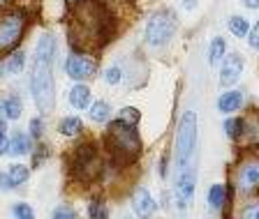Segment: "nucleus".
Masks as SVG:
<instances>
[{"instance_id": "nucleus-36", "label": "nucleus", "mask_w": 259, "mask_h": 219, "mask_svg": "<svg viewBox=\"0 0 259 219\" xmlns=\"http://www.w3.org/2000/svg\"><path fill=\"white\" fill-rule=\"evenodd\" d=\"M123 219H135V217H130V214H125V217Z\"/></svg>"}, {"instance_id": "nucleus-2", "label": "nucleus", "mask_w": 259, "mask_h": 219, "mask_svg": "<svg viewBox=\"0 0 259 219\" xmlns=\"http://www.w3.org/2000/svg\"><path fill=\"white\" fill-rule=\"evenodd\" d=\"M54 58H56V39L51 35H42L35 48V70H32L30 88L35 104L42 113L54 108L56 86H54Z\"/></svg>"}, {"instance_id": "nucleus-27", "label": "nucleus", "mask_w": 259, "mask_h": 219, "mask_svg": "<svg viewBox=\"0 0 259 219\" xmlns=\"http://www.w3.org/2000/svg\"><path fill=\"white\" fill-rule=\"evenodd\" d=\"M5 120H0V157L3 155H10V139H7V132H5Z\"/></svg>"}, {"instance_id": "nucleus-4", "label": "nucleus", "mask_w": 259, "mask_h": 219, "mask_svg": "<svg viewBox=\"0 0 259 219\" xmlns=\"http://www.w3.org/2000/svg\"><path fill=\"white\" fill-rule=\"evenodd\" d=\"M197 150V113L185 111L176 132V173L194 166Z\"/></svg>"}, {"instance_id": "nucleus-13", "label": "nucleus", "mask_w": 259, "mask_h": 219, "mask_svg": "<svg viewBox=\"0 0 259 219\" xmlns=\"http://www.w3.org/2000/svg\"><path fill=\"white\" fill-rule=\"evenodd\" d=\"M28 152H30V141H28V136L21 132H14L10 139V155L21 157V155H28Z\"/></svg>"}, {"instance_id": "nucleus-29", "label": "nucleus", "mask_w": 259, "mask_h": 219, "mask_svg": "<svg viewBox=\"0 0 259 219\" xmlns=\"http://www.w3.org/2000/svg\"><path fill=\"white\" fill-rule=\"evenodd\" d=\"M238 129H241V120H236V118H234V120H227V123H225V132H227V136H229V139H236V136H238Z\"/></svg>"}, {"instance_id": "nucleus-15", "label": "nucleus", "mask_w": 259, "mask_h": 219, "mask_svg": "<svg viewBox=\"0 0 259 219\" xmlns=\"http://www.w3.org/2000/svg\"><path fill=\"white\" fill-rule=\"evenodd\" d=\"M3 111H5L7 120H19V118H21V113H23L21 99H19L16 95H10L5 102H3Z\"/></svg>"}, {"instance_id": "nucleus-7", "label": "nucleus", "mask_w": 259, "mask_h": 219, "mask_svg": "<svg viewBox=\"0 0 259 219\" xmlns=\"http://www.w3.org/2000/svg\"><path fill=\"white\" fill-rule=\"evenodd\" d=\"M259 189V157H250V159L241 161L236 171V192L248 194Z\"/></svg>"}, {"instance_id": "nucleus-34", "label": "nucleus", "mask_w": 259, "mask_h": 219, "mask_svg": "<svg viewBox=\"0 0 259 219\" xmlns=\"http://www.w3.org/2000/svg\"><path fill=\"white\" fill-rule=\"evenodd\" d=\"M194 5H197L194 0H183V7H188V10H194Z\"/></svg>"}, {"instance_id": "nucleus-19", "label": "nucleus", "mask_w": 259, "mask_h": 219, "mask_svg": "<svg viewBox=\"0 0 259 219\" xmlns=\"http://www.w3.org/2000/svg\"><path fill=\"white\" fill-rule=\"evenodd\" d=\"M225 51H227V42L222 37H215L210 42V48H208V63L218 65L222 60V56H225Z\"/></svg>"}, {"instance_id": "nucleus-23", "label": "nucleus", "mask_w": 259, "mask_h": 219, "mask_svg": "<svg viewBox=\"0 0 259 219\" xmlns=\"http://www.w3.org/2000/svg\"><path fill=\"white\" fill-rule=\"evenodd\" d=\"M88 214H91V219H109V210L102 201H93L88 205Z\"/></svg>"}, {"instance_id": "nucleus-22", "label": "nucleus", "mask_w": 259, "mask_h": 219, "mask_svg": "<svg viewBox=\"0 0 259 219\" xmlns=\"http://www.w3.org/2000/svg\"><path fill=\"white\" fill-rule=\"evenodd\" d=\"M23 65H26V53H23V51H16V53H12V58L7 60L5 70L10 72V74H16V72L23 70Z\"/></svg>"}, {"instance_id": "nucleus-8", "label": "nucleus", "mask_w": 259, "mask_h": 219, "mask_svg": "<svg viewBox=\"0 0 259 219\" xmlns=\"http://www.w3.org/2000/svg\"><path fill=\"white\" fill-rule=\"evenodd\" d=\"M95 67H97L95 60L88 58V56H81V53H72L70 58H67V63H65V72L74 81L91 79V76L95 74Z\"/></svg>"}, {"instance_id": "nucleus-17", "label": "nucleus", "mask_w": 259, "mask_h": 219, "mask_svg": "<svg viewBox=\"0 0 259 219\" xmlns=\"http://www.w3.org/2000/svg\"><path fill=\"white\" fill-rule=\"evenodd\" d=\"M229 32H232L234 37H248V32H250L248 19H243V16H232V19H229Z\"/></svg>"}, {"instance_id": "nucleus-35", "label": "nucleus", "mask_w": 259, "mask_h": 219, "mask_svg": "<svg viewBox=\"0 0 259 219\" xmlns=\"http://www.w3.org/2000/svg\"><path fill=\"white\" fill-rule=\"evenodd\" d=\"M65 3H70V5H74V3H79V0H65Z\"/></svg>"}, {"instance_id": "nucleus-31", "label": "nucleus", "mask_w": 259, "mask_h": 219, "mask_svg": "<svg viewBox=\"0 0 259 219\" xmlns=\"http://www.w3.org/2000/svg\"><path fill=\"white\" fill-rule=\"evenodd\" d=\"M42 120H37V118H32L30 120V134L32 136H35V139H39V136H42Z\"/></svg>"}, {"instance_id": "nucleus-5", "label": "nucleus", "mask_w": 259, "mask_h": 219, "mask_svg": "<svg viewBox=\"0 0 259 219\" xmlns=\"http://www.w3.org/2000/svg\"><path fill=\"white\" fill-rule=\"evenodd\" d=\"M26 23L28 19L21 10H0V56L21 42Z\"/></svg>"}, {"instance_id": "nucleus-30", "label": "nucleus", "mask_w": 259, "mask_h": 219, "mask_svg": "<svg viewBox=\"0 0 259 219\" xmlns=\"http://www.w3.org/2000/svg\"><path fill=\"white\" fill-rule=\"evenodd\" d=\"M16 185L12 182V178H10V173H0V189L3 192H12Z\"/></svg>"}, {"instance_id": "nucleus-6", "label": "nucleus", "mask_w": 259, "mask_h": 219, "mask_svg": "<svg viewBox=\"0 0 259 219\" xmlns=\"http://www.w3.org/2000/svg\"><path fill=\"white\" fill-rule=\"evenodd\" d=\"M176 26H178V21L171 10L153 12L148 16V21H146V42L151 44V46L167 44L174 37V32H176Z\"/></svg>"}, {"instance_id": "nucleus-14", "label": "nucleus", "mask_w": 259, "mask_h": 219, "mask_svg": "<svg viewBox=\"0 0 259 219\" xmlns=\"http://www.w3.org/2000/svg\"><path fill=\"white\" fill-rule=\"evenodd\" d=\"M88 116H91L93 123H109V118H111V106H109L107 102H93L91 106H88Z\"/></svg>"}, {"instance_id": "nucleus-28", "label": "nucleus", "mask_w": 259, "mask_h": 219, "mask_svg": "<svg viewBox=\"0 0 259 219\" xmlns=\"http://www.w3.org/2000/svg\"><path fill=\"white\" fill-rule=\"evenodd\" d=\"M120 79H123V74H120V67H109L107 74H104V81H107L109 86H116Z\"/></svg>"}, {"instance_id": "nucleus-33", "label": "nucleus", "mask_w": 259, "mask_h": 219, "mask_svg": "<svg viewBox=\"0 0 259 219\" xmlns=\"http://www.w3.org/2000/svg\"><path fill=\"white\" fill-rule=\"evenodd\" d=\"M243 5L248 7V10H257V7H259V0H243Z\"/></svg>"}, {"instance_id": "nucleus-9", "label": "nucleus", "mask_w": 259, "mask_h": 219, "mask_svg": "<svg viewBox=\"0 0 259 219\" xmlns=\"http://www.w3.org/2000/svg\"><path fill=\"white\" fill-rule=\"evenodd\" d=\"M243 67H245V60L238 53H229L222 60V70H220V86H234L243 74Z\"/></svg>"}, {"instance_id": "nucleus-20", "label": "nucleus", "mask_w": 259, "mask_h": 219, "mask_svg": "<svg viewBox=\"0 0 259 219\" xmlns=\"http://www.w3.org/2000/svg\"><path fill=\"white\" fill-rule=\"evenodd\" d=\"M236 219H259V198L243 203L236 212Z\"/></svg>"}, {"instance_id": "nucleus-26", "label": "nucleus", "mask_w": 259, "mask_h": 219, "mask_svg": "<svg viewBox=\"0 0 259 219\" xmlns=\"http://www.w3.org/2000/svg\"><path fill=\"white\" fill-rule=\"evenodd\" d=\"M118 120H123V123H127V125H137L139 123V111H137L135 106H125L123 111H120Z\"/></svg>"}, {"instance_id": "nucleus-10", "label": "nucleus", "mask_w": 259, "mask_h": 219, "mask_svg": "<svg viewBox=\"0 0 259 219\" xmlns=\"http://www.w3.org/2000/svg\"><path fill=\"white\" fill-rule=\"evenodd\" d=\"M132 210H135L137 217H141V219H148L157 210V205H155V201H153L148 189L139 187L135 194H132Z\"/></svg>"}, {"instance_id": "nucleus-32", "label": "nucleus", "mask_w": 259, "mask_h": 219, "mask_svg": "<svg viewBox=\"0 0 259 219\" xmlns=\"http://www.w3.org/2000/svg\"><path fill=\"white\" fill-rule=\"evenodd\" d=\"M250 46L259 48V21L254 23V28L250 30Z\"/></svg>"}, {"instance_id": "nucleus-24", "label": "nucleus", "mask_w": 259, "mask_h": 219, "mask_svg": "<svg viewBox=\"0 0 259 219\" xmlns=\"http://www.w3.org/2000/svg\"><path fill=\"white\" fill-rule=\"evenodd\" d=\"M12 214H14V219H35V210L28 203H16L12 208Z\"/></svg>"}, {"instance_id": "nucleus-25", "label": "nucleus", "mask_w": 259, "mask_h": 219, "mask_svg": "<svg viewBox=\"0 0 259 219\" xmlns=\"http://www.w3.org/2000/svg\"><path fill=\"white\" fill-rule=\"evenodd\" d=\"M51 219H76V210L70 208V205H58L51 212Z\"/></svg>"}, {"instance_id": "nucleus-3", "label": "nucleus", "mask_w": 259, "mask_h": 219, "mask_svg": "<svg viewBox=\"0 0 259 219\" xmlns=\"http://www.w3.org/2000/svg\"><path fill=\"white\" fill-rule=\"evenodd\" d=\"M107 141H109L111 157L116 161H120V164H127V161L137 159V155L141 152V139L137 134L135 125H127L123 120H116V123L109 125Z\"/></svg>"}, {"instance_id": "nucleus-11", "label": "nucleus", "mask_w": 259, "mask_h": 219, "mask_svg": "<svg viewBox=\"0 0 259 219\" xmlns=\"http://www.w3.org/2000/svg\"><path fill=\"white\" fill-rule=\"evenodd\" d=\"M243 106V92L241 90H229L222 92L218 99V111L220 113H234Z\"/></svg>"}, {"instance_id": "nucleus-1", "label": "nucleus", "mask_w": 259, "mask_h": 219, "mask_svg": "<svg viewBox=\"0 0 259 219\" xmlns=\"http://www.w3.org/2000/svg\"><path fill=\"white\" fill-rule=\"evenodd\" d=\"M70 44L79 51H95L113 35L111 14L97 0H79L70 14Z\"/></svg>"}, {"instance_id": "nucleus-18", "label": "nucleus", "mask_w": 259, "mask_h": 219, "mask_svg": "<svg viewBox=\"0 0 259 219\" xmlns=\"http://www.w3.org/2000/svg\"><path fill=\"white\" fill-rule=\"evenodd\" d=\"M225 198H227V189L225 185H213L208 192V205L213 210H220L225 205Z\"/></svg>"}, {"instance_id": "nucleus-12", "label": "nucleus", "mask_w": 259, "mask_h": 219, "mask_svg": "<svg viewBox=\"0 0 259 219\" xmlns=\"http://www.w3.org/2000/svg\"><path fill=\"white\" fill-rule=\"evenodd\" d=\"M70 104L74 108H88L91 106V90L83 83H76L70 90Z\"/></svg>"}, {"instance_id": "nucleus-16", "label": "nucleus", "mask_w": 259, "mask_h": 219, "mask_svg": "<svg viewBox=\"0 0 259 219\" xmlns=\"http://www.w3.org/2000/svg\"><path fill=\"white\" fill-rule=\"evenodd\" d=\"M60 134L63 136H76V134H81V129H83V125H81V120L76 116H70V118H63L60 120Z\"/></svg>"}, {"instance_id": "nucleus-21", "label": "nucleus", "mask_w": 259, "mask_h": 219, "mask_svg": "<svg viewBox=\"0 0 259 219\" xmlns=\"http://www.w3.org/2000/svg\"><path fill=\"white\" fill-rule=\"evenodd\" d=\"M10 178L14 185H23V182L30 178V171H28V166L23 164H12L10 166Z\"/></svg>"}]
</instances>
